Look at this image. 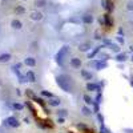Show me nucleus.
<instances>
[{
  "label": "nucleus",
  "instance_id": "obj_13",
  "mask_svg": "<svg viewBox=\"0 0 133 133\" xmlns=\"http://www.w3.org/2000/svg\"><path fill=\"white\" fill-rule=\"evenodd\" d=\"M116 60H117V61H125V60H126V55H125V53H119L117 57H116Z\"/></svg>",
  "mask_w": 133,
  "mask_h": 133
},
{
  "label": "nucleus",
  "instance_id": "obj_4",
  "mask_svg": "<svg viewBox=\"0 0 133 133\" xmlns=\"http://www.w3.org/2000/svg\"><path fill=\"white\" fill-rule=\"evenodd\" d=\"M71 65H72L73 68H80V65H81V60L75 57V59L71 60Z\"/></svg>",
  "mask_w": 133,
  "mask_h": 133
},
{
  "label": "nucleus",
  "instance_id": "obj_8",
  "mask_svg": "<svg viewBox=\"0 0 133 133\" xmlns=\"http://www.w3.org/2000/svg\"><path fill=\"white\" fill-rule=\"evenodd\" d=\"M99 88H100L99 84H93V83H89L86 85V89L88 90H99Z\"/></svg>",
  "mask_w": 133,
  "mask_h": 133
},
{
  "label": "nucleus",
  "instance_id": "obj_2",
  "mask_svg": "<svg viewBox=\"0 0 133 133\" xmlns=\"http://www.w3.org/2000/svg\"><path fill=\"white\" fill-rule=\"evenodd\" d=\"M66 53H68V47H63L61 49L57 52V55H56V60H57V63H63V60H64V57L66 56Z\"/></svg>",
  "mask_w": 133,
  "mask_h": 133
},
{
  "label": "nucleus",
  "instance_id": "obj_22",
  "mask_svg": "<svg viewBox=\"0 0 133 133\" xmlns=\"http://www.w3.org/2000/svg\"><path fill=\"white\" fill-rule=\"evenodd\" d=\"M110 49H112V51H116V52H119V45H116V44H110Z\"/></svg>",
  "mask_w": 133,
  "mask_h": 133
},
{
  "label": "nucleus",
  "instance_id": "obj_30",
  "mask_svg": "<svg viewBox=\"0 0 133 133\" xmlns=\"http://www.w3.org/2000/svg\"><path fill=\"white\" fill-rule=\"evenodd\" d=\"M64 123V119H63V117H60V119H59V124H63Z\"/></svg>",
  "mask_w": 133,
  "mask_h": 133
},
{
  "label": "nucleus",
  "instance_id": "obj_28",
  "mask_svg": "<svg viewBox=\"0 0 133 133\" xmlns=\"http://www.w3.org/2000/svg\"><path fill=\"white\" fill-rule=\"evenodd\" d=\"M128 10H129V11H133V3H129V4H128Z\"/></svg>",
  "mask_w": 133,
  "mask_h": 133
},
{
  "label": "nucleus",
  "instance_id": "obj_10",
  "mask_svg": "<svg viewBox=\"0 0 133 133\" xmlns=\"http://www.w3.org/2000/svg\"><path fill=\"white\" fill-rule=\"evenodd\" d=\"M95 66H96L97 69H103V68H106V63L105 61H97L95 64Z\"/></svg>",
  "mask_w": 133,
  "mask_h": 133
},
{
  "label": "nucleus",
  "instance_id": "obj_3",
  "mask_svg": "<svg viewBox=\"0 0 133 133\" xmlns=\"http://www.w3.org/2000/svg\"><path fill=\"white\" fill-rule=\"evenodd\" d=\"M5 123H7V125L13 126V128H16V126L19 125V123H17V119H16V117H13V116L8 117V119L5 120Z\"/></svg>",
  "mask_w": 133,
  "mask_h": 133
},
{
  "label": "nucleus",
  "instance_id": "obj_26",
  "mask_svg": "<svg viewBox=\"0 0 133 133\" xmlns=\"http://www.w3.org/2000/svg\"><path fill=\"white\" fill-rule=\"evenodd\" d=\"M106 57H108V56H106L105 53H101V55H100V59H101V60H106Z\"/></svg>",
  "mask_w": 133,
  "mask_h": 133
},
{
  "label": "nucleus",
  "instance_id": "obj_9",
  "mask_svg": "<svg viewBox=\"0 0 133 133\" xmlns=\"http://www.w3.org/2000/svg\"><path fill=\"white\" fill-rule=\"evenodd\" d=\"M83 21L85 24H90L93 21V17L90 16V15H84V16H83Z\"/></svg>",
  "mask_w": 133,
  "mask_h": 133
},
{
  "label": "nucleus",
  "instance_id": "obj_21",
  "mask_svg": "<svg viewBox=\"0 0 133 133\" xmlns=\"http://www.w3.org/2000/svg\"><path fill=\"white\" fill-rule=\"evenodd\" d=\"M13 108L17 109V110H21L23 109V105H21V104H13Z\"/></svg>",
  "mask_w": 133,
  "mask_h": 133
},
{
  "label": "nucleus",
  "instance_id": "obj_7",
  "mask_svg": "<svg viewBox=\"0 0 133 133\" xmlns=\"http://www.w3.org/2000/svg\"><path fill=\"white\" fill-rule=\"evenodd\" d=\"M25 79L28 80V81H31V83H33V81H35V80H36V77H35V73L33 72H27V75H25Z\"/></svg>",
  "mask_w": 133,
  "mask_h": 133
},
{
  "label": "nucleus",
  "instance_id": "obj_27",
  "mask_svg": "<svg viewBox=\"0 0 133 133\" xmlns=\"http://www.w3.org/2000/svg\"><path fill=\"white\" fill-rule=\"evenodd\" d=\"M100 100H101V95H97V97H96V104L101 103V101H100Z\"/></svg>",
  "mask_w": 133,
  "mask_h": 133
},
{
  "label": "nucleus",
  "instance_id": "obj_11",
  "mask_svg": "<svg viewBox=\"0 0 133 133\" xmlns=\"http://www.w3.org/2000/svg\"><path fill=\"white\" fill-rule=\"evenodd\" d=\"M41 16H43V15H41L40 12H32V13H31L32 20H40V19H41Z\"/></svg>",
  "mask_w": 133,
  "mask_h": 133
},
{
  "label": "nucleus",
  "instance_id": "obj_14",
  "mask_svg": "<svg viewBox=\"0 0 133 133\" xmlns=\"http://www.w3.org/2000/svg\"><path fill=\"white\" fill-rule=\"evenodd\" d=\"M81 75H83L86 80H90V79H92V75H90V73H88L86 71H81Z\"/></svg>",
  "mask_w": 133,
  "mask_h": 133
},
{
  "label": "nucleus",
  "instance_id": "obj_1",
  "mask_svg": "<svg viewBox=\"0 0 133 133\" xmlns=\"http://www.w3.org/2000/svg\"><path fill=\"white\" fill-rule=\"evenodd\" d=\"M56 80H57V84H59V86L63 90H65V92H69V90H71L69 84H68V80H65V77H64V76H59Z\"/></svg>",
  "mask_w": 133,
  "mask_h": 133
},
{
  "label": "nucleus",
  "instance_id": "obj_15",
  "mask_svg": "<svg viewBox=\"0 0 133 133\" xmlns=\"http://www.w3.org/2000/svg\"><path fill=\"white\" fill-rule=\"evenodd\" d=\"M90 48V45L89 44H81V45H80V49L81 51H84V52H85V51H88Z\"/></svg>",
  "mask_w": 133,
  "mask_h": 133
},
{
  "label": "nucleus",
  "instance_id": "obj_24",
  "mask_svg": "<svg viewBox=\"0 0 133 133\" xmlns=\"http://www.w3.org/2000/svg\"><path fill=\"white\" fill-rule=\"evenodd\" d=\"M16 12H19V13L24 12V8H23V7H17V8H16Z\"/></svg>",
  "mask_w": 133,
  "mask_h": 133
},
{
  "label": "nucleus",
  "instance_id": "obj_25",
  "mask_svg": "<svg viewBox=\"0 0 133 133\" xmlns=\"http://www.w3.org/2000/svg\"><path fill=\"white\" fill-rule=\"evenodd\" d=\"M44 4H45V1H44V0H40V1H37V5H39V7H43Z\"/></svg>",
  "mask_w": 133,
  "mask_h": 133
},
{
  "label": "nucleus",
  "instance_id": "obj_5",
  "mask_svg": "<svg viewBox=\"0 0 133 133\" xmlns=\"http://www.w3.org/2000/svg\"><path fill=\"white\" fill-rule=\"evenodd\" d=\"M24 63H25V65H28V66H33V65H36V60L33 59V57H27Z\"/></svg>",
  "mask_w": 133,
  "mask_h": 133
},
{
  "label": "nucleus",
  "instance_id": "obj_17",
  "mask_svg": "<svg viewBox=\"0 0 133 133\" xmlns=\"http://www.w3.org/2000/svg\"><path fill=\"white\" fill-rule=\"evenodd\" d=\"M99 49H100V47H97V48H95V51H93L92 53H89V59H92V57H95V55H96V53L99 52Z\"/></svg>",
  "mask_w": 133,
  "mask_h": 133
},
{
  "label": "nucleus",
  "instance_id": "obj_31",
  "mask_svg": "<svg viewBox=\"0 0 133 133\" xmlns=\"http://www.w3.org/2000/svg\"><path fill=\"white\" fill-rule=\"evenodd\" d=\"M132 60H133V56H132Z\"/></svg>",
  "mask_w": 133,
  "mask_h": 133
},
{
  "label": "nucleus",
  "instance_id": "obj_16",
  "mask_svg": "<svg viewBox=\"0 0 133 133\" xmlns=\"http://www.w3.org/2000/svg\"><path fill=\"white\" fill-rule=\"evenodd\" d=\"M57 116H60V117H65V116H66V110H65V109L59 110V112H57Z\"/></svg>",
  "mask_w": 133,
  "mask_h": 133
},
{
  "label": "nucleus",
  "instance_id": "obj_6",
  "mask_svg": "<svg viewBox=\"0 0 133 133\" xmlns=\"http://www.w3.org/2000/svg\"><path fill=\"white\" fill-rule=\"evenodd\" d=\"M10 60H11L10 53H3V55H0V61H1V63H7V61H10Z\"/></svg>",
  "mask_w": 133,
  "mask_h": 133
},
{
  "label": "nucleus",
  "instance_id": "obj_29",
  "mask_svg": "<svg viewBox=\"0 0 133 133\" xmlns=\"http://www.w3.org/2000/svg\"><path fill=\"white\" fill-rule=\"evenodd\" d=\"M117 41H119V43H124V39L123 37H117Z\"/></svg>",
  "mask_w": 133,
  "mask_h": 133
},
{
  "label": "nucleus",
  "instance_id": "obj_12",
  "mask_svg": "<svg viewBox=\"0 0 133 133\" xmlns=\"http://www.w3.org/2000/svg\"><path fill=\"white\" fill-rule=\"evenodd\" d=\"M12 27L15 28V29H20V28H21V23H20L19 20H13V21H12Z\"/></svg>",
  "mask_w": 133,
  "mask_h": 133
},
{
  "label": "nucleus",
  "instance_id": "obj_19",
  "mask_svg": "<svg viewBox=\"0 0 133 133\" xmlns=\"http://www.w3.org/2000/svg\"><path fill=\"white\" fill-rule=\"evenodd\" d=\"M49 104H51V105H53V106H57L60 104V101H59V100H52V101H49Z\"/></svg>",
  "mask_w": 133,
  "mask_h": 133
},
{
  "label": "nucleus",
  "instance_id": "obj_20",
  "mask_svg": "<svg viewBox=\"0 0 133 133\" xmlns=\"http://www.w3.org/2000/svg\"><path fill=\"white\" fill-rule=\"evenodd\" d=\"M84 100H85L86 104H92V99H90L89 96H86V95H85V96H84Z\"/></svg>",
  "mask_w": 133,
  "mask_h": 133
},
{
  "label": "nucleus",
  "instance_id": "obj_18",
  "mask_svg": "<svg viewBox=\"0 0 133 133\" xmlns=\"http://www.w3.org/2000/svg\"><path fill=\"white\" fill-rule=\"evenodd\" d=\"M83 113L85 114V116H88V114H90V109H89V108H86V106H84V108H83Z\"/></svg>",
  "mask_w": 133,
  "mask_h": 133
},
{
  "label": "nucleus",
  "instance_id": "obj_23",
  "mask_svg": "<svg viewBox=\"0 0 133 133\" xmlns=\"http://www.w3.org/2000/svg\"><path fill=\"white\" fill-rule=\"evenodd\" d=\"M41 95H43V96H48V97H52V93L47 92V90H43V92H41Z\"/></svg>",
  "mask_w": 133,
  "mask_h": 133
}]
</instances>
